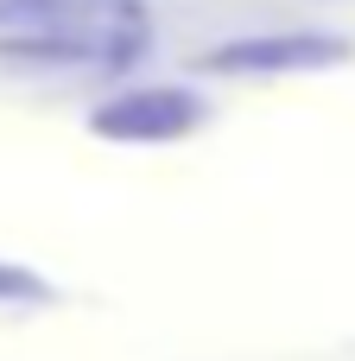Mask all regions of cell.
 Here are the masks:
<instances>
[{"label": "cell", "mask_w": 355, "mask_h": 361, "mask_svg": "<svg viewBox=\"0 0 355 361\" xmlns=\"http://www.w3.org/2000/svg\"><path fill=\"white\" fill-rule=\"evenodd\" d=\"M102 140H178V133H191L197 127V102L184 95V89H133V95H121V102H108V108H95V121H89Z\"/></svg>", "instance_id": "1"}, {"label": "cell", "mask_w": 355, "mask_h": 361, "mask_svg": "<svg viewBox=\"0 0 355 361\" xmlns=\"http://www.w3.org/2000/svg\"><path fill=\"white\" fill-rule=\"evenodd\" d=\"M337 57H349L343 38L286 32V38H235V44L210 51V70H305V63H337Z\"/></svg>", "instance_id": "2"}, {"label": "cell", "mask_w": 355, "mask_h": 361, "mask_svg": "<svg viewBox=\"0 0 355 361\" xmlns=\"http://www.w3.org/2000/svg\"><path fill=\"white\" fill-rule=\"evenodd\" d=\"M38 298H51L44 279H32L19 267H0V305H38Z\"/></svg>", "instance_id": "3"}]
</instances>
